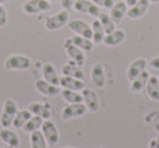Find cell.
Returning a JSON list of instances; mask_svg holds the SVG:
<instances>
[{
    "mask_svg": "<svg viewBox=\"0 0 159 148\" xmlns=\"http://www.w3.org/2000/svg\"><path fill=\"white\" fill-rule=\"evenodd\" d=\"M18 108H17L16 101L13 99H7L3 104V110H2V116H0V124L3 127H10L13 124V120L16 118Z\"/></svg>",
    "mask_w": 159,
    "mask_h": 148,
    "instance_id": "1",
    "label": "cell"
},
{
    "mask_svg": "<svg viewBox=\"0 0 159 148\" xmlns=\"http://www.w3.org/2000/svg\"><path fill=\"white\" fill-rule=\"evenodd\" d=\"M41 132H42V134L45 136V138H46L48 146H50V147L56 146V144L59 143V140H60V138H59L60 136H59L57 127H56V124L53 123L50 119L43 120L42 127H41Z\"/></svg>",
    "mask_w": 159,
    "mask_h": 148,
    "instance_id": "2",
    "label": "cell"
},
{
    "mask_svg": "<svg viewBox=\"0 0 159 148\" xmlns=\"http://www.w3.org/2000/svg\"><path fill=\"white\" fill-rule=\"evenodd\" d=\"M67 22H69V13H67V10H61L56 13L55 16L48 17L45 21V27L48 31H57L61 27H64Z\"/></svg>",
    "mask_w": 159,
    "mask_h": 148,
    "instance_id": "3",
    "label": "cell"
},
{
    "mask_svg": "<svg viewBox=\"0 0 159 148\" xmlns=\"http://www.w3.org/2000/svg\"><path fill=\"white\" fill-rule=\"evenodd\" d=\"M4 67L7 70H27L31 67V59L22 55H11L6 59Z\"/></svg>",
    "mask_w": 159,
    "mask_h": 148,
    "instance_id": "4",
    "label": "cell"
},
{
    "mask_svg": "<svg viewBox=\"0 0 159 148\" xmlns=\"http://www.w3.org/2000/svg\"><path fill=\"white\" fill-rule=\"evenodd\" d=\"M87 106H85L84 102H80V104H70L61 112V118L63 120H71V119L80 118V116H84V113L87 112Z\"/></svg>",
    "mask_w": 159,
    "mask_h": 148,
    "instance_id": "5",
    "label": "cell"
},
{
    "mask_svg": "<svg viewBox=\"0 0 159 148\" xmlns=\"http://www.w3.org/2000/svg\"><path fill=\"white\" fill-rule=\"evenodd\" d=\"M50 2L48 0H28L24 3L22 10L27 14H38V13H43V11L50 10Z\"/></svg>",
    "mask_w": 159,
    "mask_h": 148,
    "instance_id": "6",
    "label": "cell"
},
{
    "mask_svg": "<svg viewBox=\"0 0 159 148\" xmlns=\"http://www.w3.org/2000/svg\"><path fill=\"white\" fill-rule=\"evenodd\" d=\"M74 8L78 13H84V14H89V16L93 17H99L101 14V10L99 7L92 2V0H77L74 3Z\"/></svg>",
    "mask_w": 159,
    "mask_h": 148,
    "instance_id": "7",
    "label": "cell"
},
{
    "mask_svg": "<svg viewBox=\"0 0 159 148\" xmlns=\"http://www.w3.org/2000/svg\"><path fill=\"white\" fill-rule=\"evenodd\" d=\"M149 0H137V3L127 10V17L131 20L143 18L149 8Z\"/></svg>",
    "mask_w": 159,
    "mask_h": 148,
    "instance_id": "8",
    "label": "cell"
},
{
    "mask_svg": "<svg viewBox=\"0 0 159 148\" xmlns=\"http://www.w3.org/2000/svg\"><path fill=\"white\" fill-rule=\"evenodd\" d=\"M81 94H82V99H84V104L87 106V109L89 112H98L99 110L98 94L93 90H91V88H84L81 91Z\"/></svg>",
    "mask_w": 159,
    "mask_h": 148,
    "instance_id": "9",
    "label": "cell"
},
{
    "mask_svg": "<svg viewBox=\"0 0 159 148\" xmlns=\"http://www.w3.org/2000/svg\"><path fill=\"white\" fill-rule=\"evenodd\" d=\"M69 28L80 36H84L87 39H92V27H89L82 20H73V21H70Z\"/></svg>",
    "mask_w": 159,
    "mask_h": 148,
    "instance_id": "10",
    "label": "cell"
},
{
    "mask_svg": "<svg viewBox=\"0 0 159 148\" xmlns=\"http://www.w3.org/2000/svg\"><path fill=\"white\" fill-rule=\"evenodd\" d=\"M35 88L39 94H42V95H45V96H56L61 92L59 85H53V84H50V82L45 81V80H38V81L35 82Z\"/></svg>",
    "mask_w": 159,
    "mask_h": 148,
    "instance_id": "11",
    "label": "cell"
},
{
    "mask_svg": "<svg viewBox=\"0 0 159 148\" xmlns=\"http://www.w3.org/2000/svg\"><path fill=\"white\" fill-rule=\"evenodd\" d=\"M64 48H66V52H67V55H69V58L71 59L74 63H77L78 66H84V63H85L84 50H81L80 48L75 46V45H73L70 39L66 42Z\"/></svg>",
    "mask_w": 159,
    "mask_h": 148,
    "instance_id": "12",
    "label": "cell"
},
{
    "mask_svg": "<svg viewBox=\"0 0 159 148\" xmlns=\"http://www.w3.org/2000/svg\"><path fill=\"white\" fill-rule=\"evenodd\" d=\"M147 67V60L144 58H140V59H135L129 67H127V72H126V76H127V80L129 81H133L137 76H140L141 73L145 70Z\"/></svg>",
    "mask_w": 159,
    "mask_h": 148,
    "instance_id": "13",
    "label": "cell"
},
{
    "mask_svg": "<svg viewBox=\"0 0 159 148\" xmlns=\"http://www.w3.org/2000/svg\"><path fill=\"white\" fill-rule=\"evenodd\" d=\"M0 140L6 144L7 147L11 148H18L20 147V137L16 132L7 129V127H3L0 130Z\"/></svg>",
    "mask_w": 159,
    "mask_h": 148,
    "instance_id": "14",
    "label": "cell"
},
{
    "mask_svg": "<svg viewBox=\"0 0 159 148\" xmlns=\"http://www.w3.org/2000/svg\"><path fill=\"white\" fill-rule=\"evenodd\" d=\"M124 39H126V32H124L123 30H117V28H116L113 32L105 35L102 44H105L106 46H117V45L123 44Z\"/></svg>",
    "mask_w": 159,
    "mask_h": 148,
    "instance_id": "15",
    "label": "cell"
},
{
    "mask_svg": "<svg viewBox=\"0 0 159 148\" xmlns=\"http://www.w3.org/2000/svg\"><path fill=\"white\" fill-rule=\"evenodd\" d=\"M129 6L126 4V2H117L113 4V7L110 8V18L116 22V24H120V21L124 18V16H127V10H129Z\"/></svg>",
    "mask_w": 159,
    "mask_h": 148,
    "instance_id": "16",
    "label": "cell"
},
{
    "mask_svg": "<svg viewBox=\"0 0 159 148\" xmlns=\"http://www.w3.org/2000/svg\"><path fill=\"white\" fill-rule=\"evenodd\" d=\"M28 110H30L32 115L41 116L43 120H46V119H50V105L49 104H39V102H32V104L28 106Z\"/></svg>",
    "mask_w": 159,
    "mask_h": 148,
    "instance_id": "17",
    "label": "cell"
},
{
    "mask_svg": "<svg viewBox=\"0 0 159 148\" xmlns=\"http://www.w3.org/2000/svg\"><path fill=\"white\" fill-rule=\"evenodd\" d=\"M42 73H43V80L53 85H60V77L56 72L55 66L52 63H45L42 67Z\"/></svg>",
    "mask_w": 159,
    "mask_h": 148,
    "instance_id": "18",
    "label": "cell"
},
{
    "mask_svg": "<svg viewBox=\"0 0 159 148\" xmlns=\"http://www.w3.org/2000/svg\"><path fill=\"white\" fill-rule=\"evenodd\" d=\"M60 85L64 90H73V91H82L85 88V84L82 82V80L69 77V76L60 77Z\"/></svg>",
    "mask_w": 159,
    "mask_h": 148,
    "instance_id": "19",
    "label": "cell"
},
{
    "mask_svg": "<svg viewBox=\"0 0 159 148\" xmlns=\"http://www.w3.org/2000/svg\"><path fill=\"white\" fill-rule=\"evenodd\" d=\"M91 80L98 88H103L106 84V77H105V69L102 64H95L91 70Z\"/></svg>",
    "mask_w": 159,
    "mask_h": 148,
    "instance_id": "20",
    "label": "cell"
},
{
    "mask_svg": "<svg viewBox=\"0 0 159 148\" xmlns=\"http://www.w3.org/2000/svg\"><path fill=\"white\" fill-rule=\"evenodd\" d=\"M145 91L151 101H159V78L157 76H149Z\"/></svg>",
    "mask_w": 159,
    "mask_h": 148,
    "instance_id": "21",
    "label": "cell"
},
{
    "mask_svg": "<svg viewBox=\"0 0 159 148\" xmlns=\"http://www.w3.org/2000/svg\"><path fill=\"white\" fill-rule=\"evenodd\" d=\"M61 72H63V76H69V77H74V78L78 80H84V72L81 70V66H78L74 62H69L67 64H64L61 67Z\"/></svg>",
    "mask_w": 159,
    "mask_h": 148,
    "instance_id": "22",
    "label": "cell"
},
{
    "mask_svg": "<svg viewBox=\"0 0 159 148\" xmlns=\"http://www.w3.org/2000/svg\"><path fill=\"white\" fill-rule=\"evenodd\" d=\"M149 78V73L144 70L140 76H137L134 80L131 81V91L133 92H141L144 88L147 87V82Z\"/></svg>",
    "mask_w": 159,
    "mask_h": 148,
    "instance_id": "23",
    "label": "cell"
},
{
    "mask_svg": "<svg viewBox=\"0 0 159 148\" xmlns=\"http://www.w3.org/2000/svg\"><path fill=\"white\" fill-rule=\"evenodd\" d=\"M73 45H75L77 48H80L81 50H85V52H91L93 49V41L92 39H87L84 36H80V35H74L73 38H70Z\"/></svg>",
    "mask_w": 159,
    "mask_h": 148,
    "instance_id": "24",
    "label": "cell"
},
{
    "mask_svg": "<svg viewBox=\"0 0 159 148\" xmlns=\"http://www.w3.org/2000/svg\"><path fill=\"white\" fill-rule=\"evenodd\" d=\"M31 118H32V113H31L28 109L18 110L17 115H16V118H14V120H13V126L16 127V129H22L24 124L27 123Z\"/></svg>",
    "mask_w": 159,
    "mask_h": 148,
    "instance_id": "25",
    "label": "cell"
},
{
    "mask_svg": "<svg viewBox=\"0 0 159 148\" xmlns=\"http://www.w3.org/2000/svg\"><path fill=\"white\" fill-rule=\"evenodd\" d=\"M105 30H103V27H102V24H101V21L99 20H93V22H92V41H93V44H102L103 42V38H105Z\"/></svg>",
    "mask_w": 159,
    "mask_h": 148,
    "instance_id": "26",
    "label": "cell"
},
{
    "mask_svg": "<svg viewBox=\"0 0 159 148\" xmlns=\"http://www.w3.org/2000/svg\"><path fill=\"white\" fill-rule=\"evenodd\" d=\"M60 95L63 96V99L67 104H80V102H84L82 99V94H80V91H73V90H61Z\"/></svg>",
    "mask_w": 159,
    "mask_h": 148,
    "instance_id": "27",
    "label": "cell"
},
{
    "mask_svg": "<svg viewBox=\"0 0 159 148\" xmlns=\"http://www.w3.org/2000/svg\"><path fill=\"white\" fill-rule=\"evenodd\" d=\"M31 148H48V141L41 130L31 133Z\"/></svg>",
    "mask_w": 159,
    "mask_h": 148,
    "instance_id": "28",
    "label": "cell"
},
{
    "mask_svg": "<svg viewBox=\"0 0 159 148\" xmlns=\"http://www.w3.org/2000/svg\"><path fill=\"white\" fill-rule=\"evenodd\" d=\"M42 123H43V119L41 118V116H36V115H32V118L30 119V120L27 122V123L24 124V127H22V130H24L25 133H32L35 132V130H41L42 127Z\"/></svg>",
    "mask_w": 159,
    "mask_h": 148,
    "instance_id": "29",
    "label": "cell"
},
{
    "mask_svg": "<svg viewBox=\"0 0 159 148\" xmlns=\"http://www.w3.org/2000/svg\"><path fill=\"white\" fill-rule=\"evenodd\" d=\"M99 21H101L102 27L105 30V34H110L116 30V22L110 18L109 14H99Z\"/></svg>",
    "mask_w": 159,
    "mask_h": 148,
    "instance_id": "30",
    "label": "cell"
},
{
    "mask_svg": "<svg viewBox=\"0 0 159 148\" xmlns=\"http://www.w3.org/2000/svg\"><path fill=\"white\" fill-rule=\"evenodd\" d=\"M92 2L98 7H103V8H107V10H110L113 7V4H115V0H92Z\"/></svg>",
    "mask_w": 159,
    "mask_h": 148,
    "instance_id": "31",
    "label": "cell"
},
{
    "mask_svg": "<svg viewBox=\"0 0 159 148\" xmlns=\"http://www.w3.org/2000/svg\"><path fill=\"white\" fill-rule=\"evenodd\" d=\"M7 20H8L7 10L3 7V4H0V28H3L6 24H7Z\"/></svg>",
    "mask_w": 159,
    "mask_h": 148,
    "instance_id": "32",
    "label": "cell"
},
{
    "mask_svg": "<svg viewBox=\"0 0 159 148\" xmlns=\"http://www.w3.org/2000/svg\"><path fill=\"white\" fill-rule=\"evenodd\" d=\"M75 2H77V0H61V7H63L64 10H70V8L74 7Z\"/></svg>",
    "mask_w": 159,
    "mask_h": 148,
    "instance_id": "33",
    "label": "cell"
},
{
    "mask_svg": "<svg viewBox=\"0 0 159 148\" xmlns=\"http://www.w3.org/2000/svg\"><path fill=\"white\" fill-rule=\"evenodd\" d=\"M149 67L154 70H158L159 72V56H157V58H154L151 62H149Z\"/></svg>",
    "mask_w": 159,
    "mask_h": 148,
    "instance_id": "34",
    "label": "cell"
},
{
    "mask_svg": "<svg viewBox=\"0 0 159 148\" xmlns=\"http://www.w3.org/2000/svg\"><path fill=\"white\" fill-rule=\"evenodd\" d=\"M149 148H159V138H154L149 141Z\"/></svg>",
    "mask_w": 159,
    "mask_h": 148,
    "instance_id": "35",
    "label": "cell"
},
{
    "mask_svg": "<svg viewBox=\"0 0 159 148\" xmlns=\"http://www.w3.org/2000/svg\"><path fill=\"white\" fill-rule=\"evenodd\" d=\"M126 2V4L129 6V7H131V6H134L135 3H137V0H124Z\"/></svg>",
    "mask_w": 159,
    "mask_h": 148,
    "instance_id": "36",
    "label": "cell"
},
{
    "mask_svg": "<svg viewBox=\"0 0 159 148\" xmlns=\"http://www.w3.org/2000/svg\"><path fill=\"white\" fill-rule=\"evenodd\" d=\"M151 3H159V0H149Z\"/></svg>",
    "mask_w": 159,
    "mask_h": 148,
    "instance_id": "37",
    "label": "cell"
},
{
    "mask_svg": "<svg viewBox=\"0 0 159 148\" xmlns=\"http://www.w3.org/2000/svg\"><path fill=\"white\" fill-rule=\"evenodd\" d=\"M6 2H7V0H0V4H4Z\"/></svg>",
    "mask_w": 159,
    "mask_h": 148,
    "instance_id": "38",
    "label": "cell"
},
{
    "mask_svg": "<svg viewBox=\"0 0 159 148\" xmlns=\"http://www.w3.org/2000/svg\"><path fill=\"white\" fill-rule=\"evenodd\" d=\"M48 2H57V0H48Z\"/></svg>",
    "mask_w": 159,
    "mask_h": 148,
    "instance_id": "39",
    "label": "cell"
},
{
    "mask_svg": "<svg viewBox=\"0 0 159 148\" xmlns=\"http://www.w3.org/2000/svg\"><path fill=\"white\" fill-rule=\"evenodd\" d=\"M63 148H75V147H63Z\"/></svg>",
    "mask_w": 159,
    "mask_h": 148,
    "instance_id": "40",
    "label": "cell"
},
{
    "mask_svg": "<svg viewBox=\"0 0 159 148\" xmlns=\"http://www.w3.org/2000/svg\"><path fill=\"white\" fill-rule=\"evenodd\" d=\"M7 148H11V147H7Z\"/></svg>",
    "mask_w": 159,
    "mask_h": 148,
    "instance_id": "41",
    "label": "cell"
}]
</instances>
